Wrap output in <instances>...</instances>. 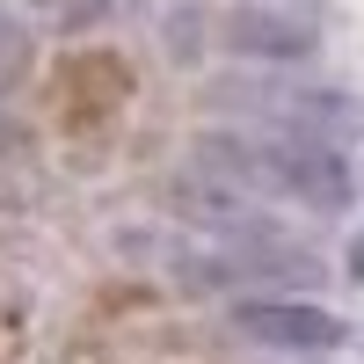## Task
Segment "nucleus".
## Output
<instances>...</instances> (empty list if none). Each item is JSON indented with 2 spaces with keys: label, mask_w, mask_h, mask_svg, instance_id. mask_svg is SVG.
<instances>
[{
  "label": "nucleus",
  "mask_w": 364,
  "mask_h": 364,
  "mask_svg": "<svg viewBox=\"0 0 364 364\" xmlns=\"http://www.w3.org/2000/svg\"><path fill=\"white\" fill-rule=\"evenodd\" d=\"M240 328H248L255 343H269V350H336L343 343V321L336 314L284 306V299H269V306H240Z\"/></svg>",
  "instance_id": "1"
},
{
  "label": "nucleus",
  "mask_w": 364,
  "mask_h": 364,
  "mask_svg": "<svg viewBox=\"0 0 364 364\" xmlns=\"http://www.w3.org/2000/svg\"><path fill=\"white\" fill-rule=\"evenodd\" d=\"M277 168H284V182H291V190H299V197H314V204H343V197H350L343 161L328 154V146H314V139L277 146Z\"/></svg>",
  "instance_id": "2"
},
{
  "label": "nucleus",
  "mask_w": 364,
  "mask_h": 364,
  "mask_svg": "<svg viewBox=\"0 0 364 364\" xmlns=\"http://www.w3.org/2000/svg\"><path fill=\"white\" fill-rule=\"evenodd\" d=\"M37 8H44L51 22H95V15H102V0H37Z\"/></svg>",
  "instance_id": "3"
}]
</instances>
